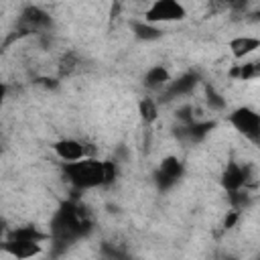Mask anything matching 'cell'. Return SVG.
I'll return each mask as SVG.
<instances>
[{
  "label": "cell",
  "mask_w": 260,
  "mask_h": 260,
  "mask_svg": "<svg viewBox=\"0 0 260 260\" xmlns=\"http://www.w3.org/2000/svg\"><path fill=\"white\" fill-rule=\"evenodd\" d=\"M171 73L165 65H154L146 71L144 75V85L148 89H167V85L171 83Z\"/></svg>",
  "instance_id": "cell-12"
},
{
  "label": "cell",
  "mask_w": 260,
  "mask_h": 260,
  "mask_svg": "<svg viewBox=\"0 0 260 260\" xmlns=\"http://www.w3.org/2000/svg\"><path fill=\"white\" fill-rule=\"evenodd\" d=\"M63 175L75 189H93L106 183V162L85 156L77 162H63Z\"/></svg>",
  "instance_id": "cell-2"
},
{
  "label": "cell",
  "mask_w": 260,
  "mask_h": 260,
  "mask_svg": "<svg viewBox=\"0 0 260 260\" xmlns=\"http://www.w3.org/2000/svg\"><path fill=\"white\" fill-rule=\"evenodd\" d=\"M55 154L63 160V162H77L81 158L87 156V148L83 142L75 140V138H61L53 144Z\"/></svg>",
  "instance_id": "cell-9"
},
{
  "label": "cell",
  "mask_w": 260,
  "mask_h": 260,
  "mask_svg": "<svg viewBox=\"0 0 260 260\" xmlns=\"http://www.w3.org/2000/svg\"><path fill=\"white\" fill-rule=\"evenodd\" d=\"M232 75H234V77H240V79H244V81L254 79V77H260V63L252 61V63L238 65L236 69H232Z\"/></svg>",
  "instance_id": "cell-16"
},
{
  "label": "cell",
  "mask_w": 260,
  "mask_h": 260,
  "mask_svg": "<svg viewBox=\"0 0 260 260\" xmlns=\"http://www.w3.org/2000/svg\"><path fill=\"white\" fill-rule=\"evenodd\" d=\"M228 49H230V53H232L234 59H246L254 51L260 49V39L250 37V35H240V37H234L228 43Z\"/></svg>",
  "instance_id": "cell-11"
},
{
  "label": "cell",
  "mask_w": 260,
  "mask_h": 260,
  "mask_svg": "<svg viewBox=\"0 0 260 260\" xmlns=\"http://www.w3.org/2000/svg\"><path fill=\"white\" fill-rule=\"evenodd\" d=\"M2 250L8 256L16 258V260H30V258H35V256H39L43 252V246H41V242H24V240L6 238L2 242Z\"/></svg>",
  "instance_id": "cell-8"
},
{
  "label": "cell",
  "mask_w": 260,
  "mask_h": 260,
  "mask_svg": "<svg viewBox=\"0 0 260 260\" xmlns=\"http://www.w3.org/2000/svg\"><path fill=\"white\" fill-rule=\"evenodd\" d=\"M132 32H134V37L140 39V41H156V39L162 37L160 26L150 24V22H146V20H132Z\"/></svg>",
  "instance_id": "cell-13"
},
{
  "label": "cell",
  "mask_w": 260,
  "mask_h": 260,
  "mask_svg": "<svg viewBox=\"0 0 260 260\" xmlns=\"http://www.w3.org/2000/svg\"><path fill=\"white\" fill-rule=\"evenodd\" d=\"M138 114L146 124H152L158 118V106L152 98H142L138 102Z\"/></svg>",
  "instance_id": "cell-15"
},
{
  "label": "cell",
  "mask_w": 260,
  "mask_h": 260,
  "mask_svg": "<svg viewBox=\"0 0 260 260\" xmlns=\"http://www.w3.org/2000/svg\"><path fill=\"white\" fill-rule=\"evenodd\" d=\"M49 24H51L49 14L39 6H26L18 18V26L22 32H39V30L47 28Z\"/></svg>",
  "instance_id": "cell-7"
},
{
  "label": "cell",
  "mask_w": 260,
  "mask_h": 260,
  "mask_svg": "<svg viewBox=\"0 0 260 260\" xmlns=\"http://www.w3.org/2000/svg\"><path fill=\"white\" fill-rule=\"evenodd\" d=\"M250 175H248V167H242L238 162H228V167L221 171L219 183L228 193H238L242 191V187H246Z\"/></svg>",
  "instance_id": "cell-6"
},
{
  "label": "cell",
  "mask_w": 260,
  "mask_h": 260,
  "mask_svg": "<svg viewBox=\"0 0 260 260\" xmlns=\"http://www.w3.org/2000/svg\"><path fill=\"white\" fill-rule=\"evenodd\" d=\"M256 260H260V258H256Z\"/></svg>",
  "instance_id": "cell-20"
},
{
  "label": "cell",
  "mask_w": 260,
  "mask_h": 260,
  "mask_svg": "<svg viewBox=\"0 0 260 260\" xmlns=\"http://www.w3.org/2000/svg\"><path fill=\"white\" fill-rule=\"evenodd\" d=\"M238 219H240V211H236V209H232V211H228V215H225V219H223V228H225V230H230V228H234Z\"/></svg>",
  "instance_id": "cell-19"
},
{
  "label": "cell",
  "mask_w": 260,
  "mask_h": 260,
  "mask_svg": "<svg viewBox=\"0 0 260 260\" xmlns=\"http://www.w3.org/2000/svg\"><path fill=\"white\" fill-rule=\"evenodd\" d=\"M181 177H183V162H181L177 156H165V158L160 160L156 173H154L156 185H158V189H162V191L175 187Z\"/></svg>",
  "instance_id": "cell-5"
},
{
  "label": "cell",
  "mask_w": 260,
  "mask_h": 260,
  "mask_svg": "<svg viewBox=\"0 0 260 260\" xmlns=\"http://www.w3.org/2000/svg\"><path fill=\"white\" fill-rule=\"evenodd\" d=\"M8 238L10 240H24V242H43V240H49L51 236L39 232L35 225H24V228H14L8 234Z\"/></svg>",
  "instance_id": "cell-14"
},
{
  "label": "cell",
  "mask_w": 260,
  "mask_h": 260,
  "mask_svg": "<svg viewBox=\"0 0 260 260\" xmlns=\"http://www.w3.org/2000/svg\"><path fill=\"white\" fill-rule=\"evenodd\" d=\"M205 102H207V106L211 108V112H221V110H225V98L221 95V93H217L213 87H205Z\"/></svg>",
  "instance_id": "cell-17"
},
{
  "label": "cell",
  "mask_w": 260,
  "mask_h": 260,
  "mask_svg": "<svg viewBox=\"0 0 260 260\" xmlns=\"http://www.w3.org/2000/svg\"><path fill=\"white\" fill-rule=\"evenodd\" d=\"M116 175H118L116 162L106 160V183H104V185H112V183H114V179H116Z\"/></svg>",
  "instance_id": "cell-18"
},
{
  "label": "cell",
  "mask_w": 260,
  "mask_h": 260,
  "mask_svg": "<svg viewBox=\"0 0 260 260\" xmlns=\"http://www.w3.org/2000/svg\"><path fill=\"white\" fill-rule=\"evenodd\" d=\"M199 83V75L197 73H193V71H189V73H183L181 77H177V79H173L169 85H167V89H165V100H173V98H179V95H187V93H191L193 89H195V85Z\"/></svg>",
  "instance_id": "cell-10"
},
{
  "label": "cell",
  "mask_w": 260,
  "mask_h": 260,
  "mask_svg": "<svg viewBox=\"0 0 260 260\" xmlns=\"http://www.w3.org/2000/svg\"><path fill=\"white\" fill-rule=\"evenodd\" d=\"M87 228H89V221L81 215L79 207H77L75 203H69V201H67V203H63V205L59 207V211L55 213V217H53V221H51V232H49V236H51V240H53L55 244L65 246V244H71L73 240L81 238Z\"/></svg>",
  "instance_id": "cell-1"
},
{
  "label": "cell",
  "mask_w": 260,
  "mask_h": 260,
  "mask_svg": "<svg viewBox=\"0 0 260 260\" xmlns=\"http://www.w3.org/2000/svg\"><path fill=\"white\" fill-rule=\"evenodd\" d=\"M230 124L234 130H238L244 138L248 140H260V114L248 106H240L236 110H232V114L228 116Z\"/></svg>",
  "instance_id": "cell-4"
},
{
  "label": "cell",
  "mask_w": 260,
  "mask_h": 260,
  "mask_svg": "<svg viewBox=\"0 0 260 260\" xmlns=\"http://www.w3.org/2000/svg\"><path fill=\"white\" fill-rule=\"evenodd\" d=\"M187 16V8L177 0H156L144 10V20L150 24H167L179 22Z\"/></svg>",
  "instance_id": "cell-3"
}]
</instances>
